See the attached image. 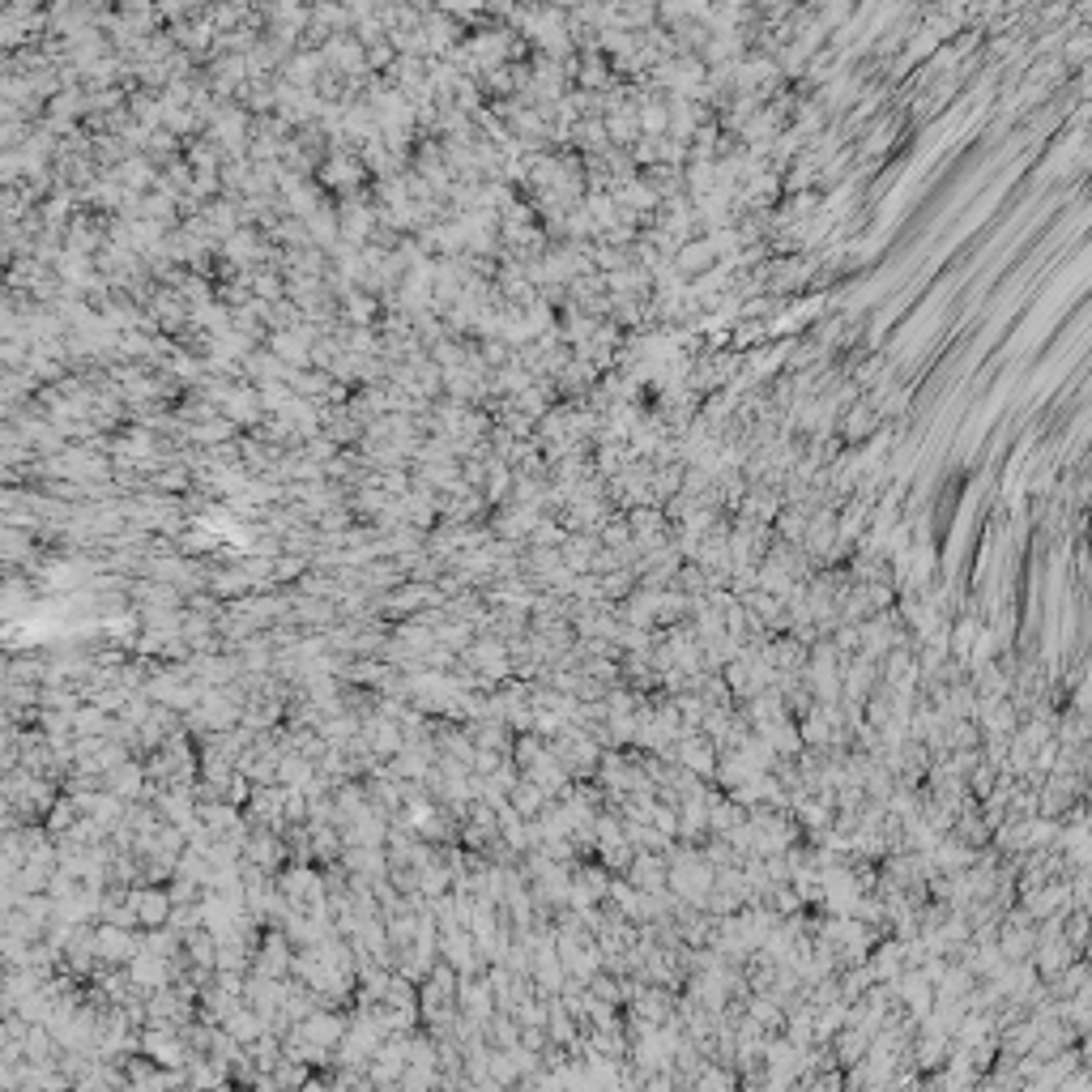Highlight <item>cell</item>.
<instances>
[{"label":"cell","instance_id":"6da1fadb","mask_svg":"<svg viewBox=\"0 0 1092 1092\" xmlns=\"http://www.w3.org/2000/svg\"><path fill=\"white\" fill-rule=\"evenodd\" d=\"M986 1092H1007L1003 1084H986Z\"/></svg>","mask_w":1092,"mask_h":1092}]
</instances>
